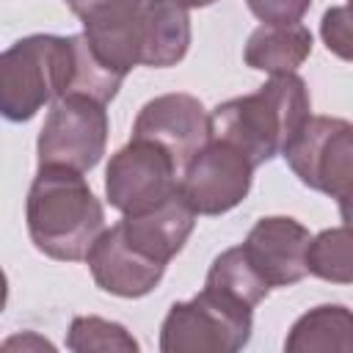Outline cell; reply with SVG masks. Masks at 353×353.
<instances>
[{"mask_svg": "<svg viewBox=\"0 0 353 353\" xmlns=\"http://www.w3.org/2000/svg\"><path fill=\"white\" fill-rule=\"evenodd\" d=\"M25 221L30 243L58 262L85 259L108 229L105 207L83 171L66 165H39L25 201Z\"/></svg>", "mask_w": 353, "mask_h": 353, "instance_id": "cell-1", "label": "cell"}, {"mask_svg": "<svg viewBox=\"0 0 353 353\" xmlns=\"http://www.w3.org/2000/svg\"><path fill=\"white\" fill-rule=\"evenodd\" d=\"M312 119V99L303 77L295 72L270 74L254 94L221 102L210 113L212 138L234 143L254 165L287 152L303 124Z\"/></svg>", "mask_w": 353, "mask_h": 353, "instance_id": "cell-2", "label": "cell"}, {"mask_svg": "<svg viewBox=\"0 0 353 353\" xmlns=\"http://www.w3.org/2000/svg\"><path fill=\"white\" fill-rule=\"evenodd\" d=\"M77 80V33H33L0 55V113L28 121L44 105L72 94Z\"/></svg>", "mask_w": 353, "mask_h": 353, "instance_id": "cell-3", "label": "cell"}, {"mask_svg": "<svg viewBox=\"0 0 353 353\" xmlns=\"http://www.w3.org/2000/svg\"><path fill=\"white\" fill-rule=\"evenodd\" d=\"M254 309L204 287L176 301L160 325L163 353H234L251 339Z\"/></svg>", "mask_w": 353, "mask_h": 353, "instance_id": "cell-4", "label": "cell"}, {"mask_svg": "<svg viewBox=\"0 0 353 353\" xmlns=\"http://www.w3.org/2000/svg\"><path fill=\"white\" fill-rule=\"evenodd\" d=\"M281 157L306 188L336 199L345 226H353V121L312 116Z\"/></svg>", "mask_w": 353, "mask_h": 353, "instance_id": "cell-5", "label": "cell"}, {"mask_svg": "<svg viewBox=\"0 0 353 353\" xmlns=\"http://www.w3.org/2000/svg\"><path fill=\"white\" fill-rule=\"evenodd\" d=\"M108 105L88 94H66L50 105L39 130V165H66L91 171L108 146Z\"/></svg>", "mask_w": 353, "mask_h": 353, "instance_id": "cell-6", "label": "cell"}, {"mask_svg": "<svg viewBox=\"0 0 353 353\" xmlns=\"http://www.w3.org/2000/svg\"><path fill=\"white\" fill-rule=\"evenodd\" d=\"M179 171L165 146L149 138H130L105 168V196L121 215L146 212L179 193Z\"/></svg>", "mask_w": 353, "mask_h": 353, "instance_id": "cell-7", "label": "cell"}, {"mask_svg": "<svg viewBox=\"0 0 353 353\" xmlns=\"http://www.w3.org/2000/svg\"><path fill=\"white\" fill-rule=\"evenodd\" d=\"M254 168L234 143L210 138L182 168L179 190L196 215H223L248 196Z\"/></svg>", "mask_w": 353, "mask_h": 353, "instance_id": "cell-8", "label": "cell"}, {"mask_svg": "<svg viewBox=\"0 0 353 353\" xmlns=\"http://www.w3.org/2000/svg\"><path fill=\"white\" fill-rule=\"evenodd\" d=\"M132 138H149L165 146L174 154L176 165L185 168L193 154L212 138L210 113L193 94H160L138 110Z\"/></svg>", "mask_w": 353, "mask_h": 353, "instance_id": "cell-9", "label": "cell"}, {"mask_svg": "<svg viewBox=\"0 0 353 353\" xmlns=\"http://www.w3.org/2000/svg\"><path fill=\"white\" fill-rule=\"evenodd\" d=\"M309 243L312 234L301 221L290 215H268L251 226L245 243L240 245L248 262L273 290V287H292L309 273L306 270Z\"/></svg>", "mask_w": 353, "mask_h": 353, "instance_id": "cell-10", "label": "cell"}, {"mask_svg": "<svg viewBox=\"0 0 353 353\" xmlns=\"http://www.w3.org/2000/svg\"><path fill=\"white\" fill-rule=\"evenodd\" d=\"M88 270L102 292H110L116 298H143L149 295L168 265H160L141 254L121 232L119 223L105 229L97 243L91 245L88 256Z\"/></svg>", "mask_w": 353, "mask_h": 353, "instance_id": "cell-11", "label": "cell"}, {"mask_svg": "<svg viewBox=\"0 0 353 353\" xmlns=\"http://www.w3.org/2000/svg\"><path fill=\"white\" fill-rule=\"evenodd\" d=\"M119 226H121L124 237L141 254H146L149 259H154L160 265H168L188 243V237L196 226V212L179 190L146 212L121 215Z\"/></svg>", "mask_w": 353, "mask_h": 353, "instance_id": "cell-12", "label": "cell"}, {"mask_svg": "<svg viewBox=\"0 0 353 353\" xmlns=\"http://www.w3.org/2000/svg\"><path fill=\"white\" fill-rule=\"evenodd\" d=\"M190 47V14L176 0H146L143 6V63L165 69L179 63Z\"/></svg>", "mask_w": 353, "mask_h": 353, "instance_id": "cell-13", "label": "cell"}, {"mask_svg": "<svg viewBox=\"0 0 353 353\" xmlns=\"http://www.w3.org/2000/svg\"><path fill=\"white\" fill-rule=\"evenodd\" d=\"M290 353H353V309L342 303H323L303 312L287 339Z\"/></svg>", "mask_w": 353, "mask_h": 353, "instance_id": "cell-14", "label": "cell"}, {"mask_svg": "<svg viewBox=\"0 0 353 353\" xmlns=\"http://www.w3.org/2000/svg\"><path fill=\"white\" fill-rule=\"evenodd\" d=\"M312 55V33L306 25H259L243 50V58L251 69L268 74L298 72V66Z\"/></svg>", "mask_w": 353, "mask_h": 353, "instance_id": "cell-15", "label": "cell"}, {"mask_svg": "<svg viewBox=\"0 0 353 353\" xmlns=\"http://www.w3.org/2000/svg\"><path fill=\"white\" fill-rule=\"evenodd\" d=\"M204 287L218 290L226 298H232L243 306H251V309H256L270 292V284L248 262L243 245L226 248L223 254H218L212 259V265L207 270V279H204Z\"/></svg>", "mask_w": 353, "mask_h": 353, "instance_id": "cell-16", "label": "cell"}, {"mask_svg": "<svg viewBox=\"0 0 353 353\" xmlns=\"http://www.w3.org/2000/svg\"><path fill=\"white\" fill-rule=\"evenodd\" d=\"M306 270L331 284H353V226H331L314 234Z\"/></svg>", "mask_w": 353, "mask_h": 353, "instance_id": "cell-17", "label": "cell"}, {"mask_svg": "<svg viewBox=\"0 0 353 353\" xmlns=\"http://www.w3.org/2000/svg\"><path fill=\"white\" fill-rule=\"evenodd\" d=\"M66 347L72 353H138L141 345L121 323L97 314H80L69 325Z\"/></svg>", "mask_w": 353, "mask_h": 353, "instance_id": "cell-18", "label": "cell"}, {"mask_svg": "<svg viewBox=\"0 0 353 353\" xmlns=\"http://www.w3.org/2000/svg\"><path fill=\"white\" fill-rule=\"evenodd\" d=\"M146 0H66L74 17L83 22L85 33H99L108 28H119L138 17Z\"/></svg>", "mask_w": 353, "mask_h": 353, "instance_id": "cell-19", "label": "cell"}, {"mask_svg": "<svg viewBox=\"0 0 353 353\" xmlns=\"http://www.w3.org/2000/svg\"><path fill=\"white\" fill-rule=\"evenodd\" d=\"M320 39L331 55L353 61V11L347 6H331L320 19Z\"/></svg>", "mask_w": 353, "mask_h": 353, "instance_id": "cell-20", "label": "cell"}, {"mask_svg": "<svg viewBox=\"0 0 353 353\" xmlns=\"http://www.w3.org/2000/svg\"><path fill=\"white\" fill-rule=\"evenodd\" d=\"M245 6L262 25H292L303 19L312 0H245Z\"/></svg>", "mask_w": 353, "mask_h": 353, "instance_id": "cell-21", "label": "cell"}, {"mask_svg": "<svg viewBox=\"0 0 353 353\" xmlns=\"http://www.w3.org/2000/svg\"><path fill=\"white\" fill-rule=\"evenodd\" d=\"M17 345H22V350H28V347H50V350H55L47 339H39V336H33V334H25V336H11V339H6V350H11V347H17Z\"/></svg>", "mask_w": 353, "mask_h": 353, "instance_id": "cell-22", "label": "cell"}, {"mask_svg": "<svg viewBox=\"0 0 353 353\" xmlns=\"http://www.w3.org/2000/svg\"><path fill=\"white\" fill-rule=\"evenodd\" d=\"M176 3H182L185 8H204V6H212L215 0H176Z\"/></svg>", "mask_w": 353, "mask_h": 353, "instance_id": "cell-23", "label": "cell"}, {"mask_svg": "<svg viewBox=\"0 0 353 353\" xmlns=\"http://www.w3.org/2000/svg\"><path fill=\"white\" fill-rule=\"evenodd\" d=\"M347 8H350V11H353V0H347Z\"/></svg>", "mask_w": 353, "mask_h": 353, "instance_id": "cell-24", "label": "cell"}]
</instances>
